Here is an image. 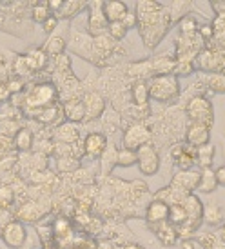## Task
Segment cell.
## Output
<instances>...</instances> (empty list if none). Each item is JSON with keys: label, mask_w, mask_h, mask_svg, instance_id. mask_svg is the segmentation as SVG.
Here are the masks:
<instances>
[{"label": "cell", "mask_w": 225, "mask_h": 249, "mask_svg": "<svg viewBox=\"0 0 225 249\" xmlns=\"http://www.w3.org/2000/svg\"><path fill=\"white\" fill-rule=\"evenodd\" d=\"M147 86H149V98H155L158 102H169L180 95L178 78L173 75H160L153 78Z\"/></svg>", "instance_id": "obj_1"}, {"label": "cell", "mask_w": 225, "mask_h": 249, "mask_svg": "<svg viewBox=\"0 0 225 249\" xmlns=\"http://www.w3.org/2000/svg\"><path fill=\"white\" fill-rule=\"evenodd\" d=\"M198 66L200 70L209 71L212 75H224L225 71V51L220 49H205L198 53Z\"/></svg>", "instance_id": "obj_2"}, {"label": "cell", "mask_w": 225, "mask_h": 249, "mask_svg": "<svg viewBox=\"0 0 225 249\" xmlns=\"http://www.w3.org/2000/svg\"><path fill=\"white\" fill-rule=\"evenodd\" d=\"M187 115L192 122L198 124H205L207 127H211L212 124V106L211 102L204 97H194L189 100L187 104Z\"/></svg>", "instance_id": "obj_3"}, {"label": "cell", "mask_w": 225, "mask_h": 249, "mask_svg": "<svg viewBox=\"0 0 225 249\" xmlns=\"http://www.w3.org/2000/svg\"><path fill=\"white\" fill-rule=\"evenodd\" d=\"M137 157H138V164H140V169H142L143 175L156 173L160 162H158V155L153 145L145 144V145H142V147H138Z\"/></svg>", "instance_id": "obj_4"}, {"label": "cell", "mask_w": 225, "mask_h": 249, "mask_svg": "<svg viewBox=\"0 0 225 249\" xmlns=\"http://www.w3.org/2000/svg\"><path fill=\"white\" fill-rule=\"evenodd\" d=\"M151 139V131L143 125H133L125 131V137H123V144H125V149H133L137 151L138 147L149 144Z\"/></svg>", "instance_id": "obj_5"}, {"label": "cell", "mask_w": 225, "mask_h": 249, "mask_svg": "<svg viewBox=\"0 0 225 249\" xmlns=\"http://www.w3.org/2000/svg\"><path fill=\"white\" fill-rule=\"evenodd\" d=\"M211 127H207L205 124H198V122H191L189 129H187V140L192 147H202V145L209 144V137H211Z\"/></svg>", "instance_id": "obj_6"}, {"label": "cell", "mask_w": 225, "mask_h": 249, "mask_svg": "<svg viewBox=\"0 0 225 249\" xmlns=\"http://www.w3.org/2000/svg\"><path fill=\"white\" fill-rule=\"evenodd\" d=\"M4 240H6L7 246H11V248H18L24 244L26 240V229L22 224L18 222H11V224H7L6 226V231H4Z\"/></svg>", "instance_id": "obj_7"}, {"label": "cell", "mask_w": 225, "mask_h": 249, "mask_svg": "<svg viewBox=\"0 0 225 249\" xmlns=\"http://www.w3.org/2000/svg\"><path fill=\"white\" fill-rule=\"evenodd\" d=\"M55 97V89L51 86H36L33 93L29 95V104L35 107H42V106H49V102Z\"/></svg>", "instance_id": "obj_8"}, {"label": "cell", "mask_w": 225, "mask_h": 249, "mask_svg": "<svg viewBox=\"0 0 225 249\" xmlns=\"http://www.w3.org/2000/svg\"><path fill=\"white\" fill-rule=\"evenodd\" d=\"M105 149V137L100 133H93L86 139V155L91 159H98Z\"/></svg>", "instance_id": "obj_9"}, {"label": "cell", "mask_w": 225, "mask_h": 249, "mask_svg": "<svg viewBox=\"0 0 225 249\" xmlns=\"http://www.w3.org/2000/svg\"><path fill=\"white\" fill-rule=\"evenodd\" d=\"M104 17L109 22H122L123 17L127 15V6L123 2H105L102 4Z\"/></svg>", "instance_id": "obj_10"}, {"label": "cell", "mask_w": 225, "mask_h": 249, "mask_svg": "<svg viewBox=\"0 0 225 249\" xmlns=\"http://www.w3.org/2000/svg\"><path fill=\"white\" fill-rule=\"evenodd\" d=\"M169 216V204L162 200H155L147 209V220L151 224H160V222H165Z\"/></svg>", "instance_id": "obj_11"}, {"label": "cell", "mask_w": 225, "mask_h": 249, "mask_svg": "<svg viewBox=\"0 0 225 249\" xmlns=\"http://www.w3.org/2000/svg\"><path fill=\"white\" fill-rule=\"evenodd\" d=\"M155 226V233L160 238V242L165 244V246H174L178 238V231L171 224H165V222H160V224H153Z\"/></svg>", "instance_id": "obj_12"}, {"label": "cell", "mask_w": 225, "mask_h": 249, "mask_svg": "<svg viewBox=\"0 0 225 249\" xmlns=\"http://www.w3.org/2000/svg\"><path fill=\"white\" fill-rule=\"evenodd\" d=\"M216 177H214V171L211 169H204V173L200 175V180H198V191L202 193H212L216 189Z\"/></svg>", "instance_id": "obj_13"}, {"label": "cell", "mask_w": 225, "mask_h": 249, "mask_svg": "<svg viewBox=\"0 0 225 249\" xmlns=\"http://www.w3.org/2000/svg\"><path fill=\"white\" fill-rule=\"evenodd\" d=\"M167 220H169L173 226L182 228L185 222L189 220V216H187V211L184 209L182 204H174V206H169V216H167Z\"/></svg>", "instance_id": "obj_14"}, {"label": "cell", "mask_w": 225, "mask_h": 249, "mask_svg": "<svg viewBox=\"0 0 225 249\" xmlns=\"http://www.w3.org/2000/svg\"><path fill=\"white\" fill-rule=\"evenodd\" d=\"M133 98H135V104L140 107H147L149 102V86L145 82H138L133 88Z\"/></svg>", "instance_id": "obj_15"}, {"label": "cell", "mask_w": 225, "mask_h": 249, "mask_svg": "<svg viewBox=\"0 0 225 249\" xmlns=\"http://www.w3.org/2000/svg\"><path fill=\"white\" fill-rule=\"evenodd\" d=\"M84 107H86V115H91V117H98L104 111V100L98 95H89L84 102Z\"/></svg>", "instance_id": "obj_16"}, {"label": "cell", "mask_w": 225, "mask_h": 249, "mask_svg": "<svg viewBox=\"0 0 225 249\" xmlns=\"http://www.w3.org/2000/svg\"><path fill=\"white\" fill-rule=\"evenodd\" d=\"M198 180H200V175L191 173V171H180V175L174 178V186L180 184V187L184 189H192L198 186Z\"/></svg>", "instance_id": "obj_17"}, {"label": "cell", "mask_w": 225, "mask_h": 249, "mask_svg": "<svg viewBox=\"0 0 225 249\" xmlns=\"http://www.w3.org/2000/svg\"><path fill=\"white\" fill-rule=\"evenodd\" d=\"M194 159H196V151H192V145L189 147H184L182 155L176 159V166L182 169V171H189L194 164Z\"/></svg>", "instance_id": "obj_18"}, {"label": "cell", "mask_w": 225, "mask_h": 249, "mask_svg": "<svg viewBox=\"0 0 225 249\" xmlns=\"http://www.w3.org/2000/svg\"><path fill=\"white\" fill-rule=\"evenodd\" d=\"M212 155H214V145L212 144H205V145H202V147H198L196 157H198L200 166L204 167V169H209V167H211Z\"/></svg>", "instance_id": "obj_19"}, {"label": "cell", "mask_w": 225, "mask_h": 249, "mask_svg": "<svg viewBox=\"0 0 225 249\" xmlns=\"http://www.w3.org/2000/svg\"><path fill=\"white\" fill-rule=\"evenodd\" d=\"M105 26H107V20L104 17V11L96 9V11H91V31L95 35H100L105 31Z\"/></svg>", "instance_id": "obj_20"}, {"label": "cell", "mask_w": 225, "mask_h": 249, "mask_svg": "<svg viewBox=\"0 0 225 249\" xmlns=\"http://www.w3.org/2000/svg\"><path fill=\"white\" fill-rule=\"evenodd\" d=\"M66 113L71 120H84L86 118V107H84V102H78V100H73V102H68L66 104Z\"/></svg>", "instance_id": "obj_21"}, {"label": "cell", "mask_w": 225, "mask_h": 249, "mask_svg": "<svg viewBox=\"0 0 225 249\" xmlns=\"http://www.w3.org/2000/svg\"><path fill=\"white\" fill-rule=\"evenodd\" d=\"M138 162V157H137V151H133V149H122V151L118 153V164L123 167H129L133 164H137Z\"/></svg>", "instance_id": "obj_22"}, {"label": "cell", "mask_w": 225, "mask_h": 249, "mask_svg": "<svg viewBox=\"0 0 225 249\" xmlns=\"http://www.w3.org/2000/svg\"><path fill=\"white\" fill-rule=\"evenodd\" d=\"M207 86L216 93H225V75H211L207 78Z\"/></svg>", "instance_id": "obj_23"}, {"label": "cell", "mask_w": 225, "mask_h": 249, "mask_svg": "<svg viewBox=\"0 0 225 249\" xmlns=\"http://www.w3.org/2000/svg\"><path fill=\"white\" fill-rule=\"evenodd\" d=\"M125 31H127V28L123 26L122 22H111V24H109V33H111V36H113L115 40H120V38H123V36H125Z\"/></svg>", "instance_id": "obj_24"}, {"label": "cell", "mask_w": 225, "mask_h": 249, "mask_svg": "<svg viewBox=\"0 0 225 249\" xmlns=\"http://www.w3.org/2000/svg\"><path fill=\"white\" fill-rule=\"evenodd\" d=\"M180 29L184 35H192L196 31V20L192 17H185L184 20L180 22Z\"/></svg>", "instance_id": "obj_25"}, {"label": "cell", "mask_w": 225, "mask_h": 249, "mask_svg": "<svg viewBox=\"0 0 225 249\" xmlns=\"http://www.w3.org/2000/svg\"><path fill=\"white\" fill-rule=\"evenodd\" d=\"M13 202V191L7 186H0V208H7Z\"/></svg>", "instance_id": "obj_26"}, {"label": "cell", "mask_w": 225, "mask_h": 249, "mask_svg": "<svg viewBox=\"0 0 225 249\" xmlns=\"http://www.w3.org/2000/svg\"><path fill=\"white\" fill-rule=\"evenodd\" d=\"M17 145L20 147V149H28L29 145H31V133L28 129H24V131L18 133V137H17Z\"/></svg>", "instance_id": "obj_27"}, {"label": "cell", "mask_w": 225, "mask_h": 249, "mask_svg": "<svg viewBox=\"0 0 225 249\" xmlns=\"http://www.w3.org/2000/svg\"><path fill=\"white\" fill-rule=\"evenodd\" d=\"M82 6H84V2H66L64 7H62V15H64V17H71V15H75Z\"/></svg>", "instance_id": "obj_28"}, {"label": "cell", "mask_w": 225, "mask_h": 249, "mask_svg": "<svg viewBox=\"0 0 225 249\" xmlns=\"http://www.w3.org/2000/svg\"><path fill=\"white\" fill-rule=\"evenodd\" d=\"M46 49H48L51 55H60L62 51H64V40H62V38H53V40L48 44Z\"/></svg>", "instance_id": "obj_29"}, {"label": "cell", "mask_w": 225, "mask_h": 249, "mask_svg": "<svg viewBox=\"0 0 225 249\" xmlns=\"http://www.w3.org/2000/svg\"><path fill=\"white\" fill-rule=\"evenodd\" d=\"M48 18H49V11H48V7H46V4H42L40 7L35 9V20L46 22Z\"/></svg>", "instance_id": "obj_30"}, {"label": "cell", "mask_w": 225, "mask_h": 249, "mask_svg": "<svg viewBox=\"0 0 225 249\" xmlns=\"http://www.w3.org/2000/svg\"><path fill=\"white\" fill-rule=\"evenodd\" d=\"M211 49H220V51H225V31L214 33V46H212Z\"/></svg>", "instance_id": "obj_31"}, {"label": "cell", "mask_w": 225, "mask_h": 249, "mask_svg": "<svg viewBox=\"0 0 225 249\" xmlns=\"http://www.w3.org/2000/svg\"><path fill=\"white\" fill-rule=\"evenodd\" d=\"M191 71H192V64L191 62H180L176 66L174 73H176V75H189Z\"/></svg>", "instance_id": "obj_32"}, {"label": "cell", "mask_w": 225, "mask_h": 249, "mask_svg": "<svg viewBox=\"0 0 225 249\" xmlns=\"http://www.w3.org/2000/svg\"><path fill=\"white\" fill-rule=\"evenodd\" d=\"M212 31L214 33H220V31H225V17H216L214 22H212Z\"/></svg>", "instance_id": "obj_33"}, {"label": "cell", "mask_w": 225, "mask_h": 249, "mask_svg": "<svg viewBox=\"0 0 225 249\" xmlns=\"http://www.w3.org/2000/svg\"><path fill=\"white\" fill-rule=\"evenodd\" d=\"M135 22H137V13H131V11H127V15L123 17L122 24L125 26V28H133V26H135Z\"/></svg>", "instance_id": "obj_34"}, {"label": "cell", "mask_w": 225, "mask_h": 249, "mask_svg": "<svg viewBox=\"0 0 225 249\" xmlns=\"http://www.w3.org/2000/svg\"><path fill=\"white\" fill-rule=\"evenodd\" d=\"M56 233H58V235H68L69 233V224L66 220H58L56 222Z\"/></svg>", "instance_id": "obj_35"}, {"label": "cell", "mask_w": 225, "mask_h": 249, "mask_svg": "<svg viewBox=\"0 0 225 249\" xmlns=\"http://www.w3.org/2000/svg\"><path fill=\"white\" fill-rule=\"evenodd\" d=\"M214 177H216V184L225 186V166L218 167V171H214Z\"/></svg>", "instance_id": "obj_36"}, {"label": "cell", "mask_w": 225, "mask_h": 249, "mask_svg": "<svg viewBox=\"0 0 225 249\" xmlns=\"http://www.w3.org/2000/svg\"><path fill=\"white\" fill-rule=\"evenodd\" d=\"M212 7L216 9V17H225V2H212Z\"/></svg>", "instance_id": "obj_37"}, {"label": "cell", "mask_w": 225, "mask_h": 249, "mask_svg": "<svg viewBox=\"0 0 225 249\" xmlns=\"http://www.w3.org/2000/svg\"><path fill=\"white\" fill-rule=\"evenodd\" d=\"M200 33H202L204 38H212V36H214V31H212L211 26H202V28H200Z\"/></svg>", "instance_id": "obj_38"}, {"label": "cell", "mask_w": 225, "mask_h": 249, "mask_svg": "<svg viewBox=\"0 0 225 249\" xmlns=\"http://www.w3.org/2000/svg\"><path fill=\"white\" fill-rule=\"evenodd\" d=\"M55 26H56V18L55 17H49L48 20L44 22V29H46V31H53V29H55Z\"/></svg>", "instance_id": "obj_39"}, {"label": "cell", "mask_w": 225, "mask_h": 249, "mask_svg": "<svg viewBox=\"0 0 225 249\" xmlns=\"http://www.w3.org/2000/svg\"><path fill=\"white\" fill-rule=\"evenodd\" d=\"M182 151H184V145H174V147H173V157L178 159V157L182 155Z\"/></svg>", "instance_id": "obj_40"}, {"label": "cell", "mask_w": 225, "mask_h": 249, "mask_svg": "<svg viewBox=\"0 0 225 249\" xmlns=\"http://www.w3.org/2000/svg\"><path fill=\"white\" fill-rule=\"evenodd\" d=\"M202 242L205 248H212V236H202Z\"/></svg>", "instance_id": "obj_41"}, {"label": "cell", "mask_w": 225, "mask_h": 249, "mask_svg": "<svg viewBox=\"0 0 225 249\" xmlns=\"http://www.w3.org/2000/svg\"><path fill=\"white\" fill-rule=\"evenodd\" d=\"M182 248H184V249H194V246H192V242H189V240H185V242L182 244Z\"/></svg>", "instance_id": "obj_42"}, {"label": "cell", "mask_w": 225, "mask_h": 249, "mask_svg": "<svg viewBox=\"0 0 225 249\" xmlns=\"http://www.w3.org/2000/svg\"><path fill=\"white\" fill-rule=\"evenodd\" d=\"M123 249H142L140 246H137V244H129V246H125Z\"/></svg>", "instance_id": "obj_43"}, {"label": "cell", "mask_w": 225, "mask_h": 249, "mask_svg": "<svg viewBox=\"0 0 225 249\" xmlns=\"http://www.w3.org/2000/svg\"><path fill=\"white\" fill-rule=\"evenodd\" d=\"M222 238H224V240H225V229H224V233H222Z\"/></svg>", "instance_id": "obj_44"}]
</instances>
